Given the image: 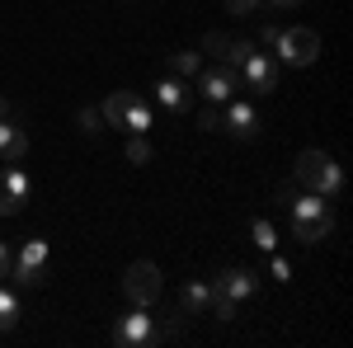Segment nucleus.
Returning a JSON list of instances; mask_svg holds the SVG:
<instances>
[{"label": "nucleus", "instance_id": "obj_1", "mask_svg": "<svg viewBox=\"0 0 353 348\" xmlns=\"http://www.w3.org/2000/svg\"><path fill=\"white\" fill-rule=\"evenodd\" d=\"M174 329H179V320H174V311L170 316H151V306H132L128 316H118V325H113V344L118 348H161L174 339Z\"/></svg>", "mask_w": 353, "mask_h": 348}, {"label": "nucleus", "instance_id": "obj_2", "mask_svg": "<svg viewBox=\"0 0 353 348\" xmlns=\"http://www.w3.org/2000/svg\"><path fill=\"white\" fill-rule=\"evenodd\" d=\"M292 179H297L301 188H311V193H321V198H339V193H344V170H339V161L325 156V151H301Z\"/></svg>", "mask_w": 353, "mask_h": 348}, {"label": "nucleus", "instance_id": "obj_3", "mask_svg": "<svg viewBox=\"0 0 353 348\" xmlns=\"http://www.w3.org/2000/svg\"><path fill=\"white\" fill-rule=\"evenodd\" d=\"M104 123L146 136V127H151V104L141 94H132V90H118V94H109V104H104Z\"/></svg>", "mask_w": 353, "mask_h": 348}, {"label": "nucleus", "instance_id": "obj_4", "mask_svg": "<svg viewBox=\"0 0 353 348\" xmlns=\"http://www.w3.org/2000/svg\"><path fill=\"white\" fill-rule=\"evenodd\" d=\"M273 52H278V66H297L301 71V66H311L321 57V33L316 28H283Z\"/></svg>", "mask_w": 353, "mask_h": 348}, {"label": "nucleus", "instance_id": "obj_5", "mask_svg": "<svg viewBox=\"0 0 353 348\" xmlns=\"http://www.w3.org/2000/svg\"><path fill=\"white\" fill-rule=\"evenodd\" d=\"M10 283H19V287H38L43 278H48V240H24L19 245V254H10V273H5Z\"/></svg>", "mask_w": 353, "mask_h": 348}, {"label": "nucleus", "instance_id": "obj_6", "mask_svg": "<svg viewBox=\"0 0 353 348\" xmlns=\"http://www.w3.org/2000/svg\"><path fill=\"white\" fill-rule=\"evenodd\" d=\"M123 296L132 301V306H156L161 301V268L156 264H128V273H123Z\"/></svg>", "mask_w": 353, "mask_h": 348}, {"label": "nucleus", "instance_id": "obj_7", "mask_svg": "<svg viewBox=\"0 0 353 348\" xmlns=\"http://www.w3.org/2000/svg\"><path fill=\"white\" fill-rule=\"evenodd\" d=\"M236 90H241V71H236V66L212 61V66H203V71H198V94H203L208 104H231V99H236Z\"/></svg>", "mask_w": 353, "mask_h": 348}, {"label": "nucleus", "instance_id": "obj_8", "mask_svg": "<svg viewBox=\"0 0 353 348\" xmlns=\"http://www.w3.org/2000/svg\"><path fill=\"white\" fill-rule=\"evenodd\" d=\"M236 71H241V85H250L254 94H273V90H278V76H283V66H278V57L259 52V48H254V52L245 57V61L236 66Z\"/></svg>", "mask_w": 353, "mask_h": 348}, {"label": "nucleus", "instance_id": "obj_9", "mask_svg": "<svg viewBox=\"0 0 353 348\" xmlns=\"http://www.w3.org/2000/svg\"><path fill=\"white\" fill-rule=\"evenodd\" d=\"M212 287H217L221 296H231V301H245V296L259 292V273H254V268H226V273L212 278Z\"/></svg>", "mask_w": 353, "mask_h": 348}, {"label": "nucleus", "instance_id": "obj_10", "mask_svg": "<svg viewBox=\"0 0 353 348\" xmlns=\"http://www.w3.org/2000/svg\"><path fill=\"white\" fill-rule=\"evenodd\" d=\"M221 132L241 136V141H250V136L259 132V113L245 104V99H231V104L221 108Z\"/></svg>", "mask_w": 353, "mask_h": 348}, {"label": "nucleus", "instance_id": "obj_11", "mask_svg": "<svg viewBox=\"0 0 353 348\" xmlns=\"http://www.w3.org/2000/svg\"><path fill=\"white\" fill-rule=\"evenodd\" d=\"M151 94H156V104L170 108V113H189V108H193V85L184 81V76H165Z\"/></svg>", "mask_w": 353, "mask_h": 348}, {"label": "nucleus", "instance_id": "obj_12", "mask_svg": "<svg viewBox=\"0 0 353 348\" xmlns=\"http://www.w3.org/2000/svg\"><path fill=\"white\" fill-rule=\"evenodd\" d=\"M24 156H28V132H24V123L0 118V165H19Z\"/></svg>", "mask_w": 353, "mask_h": 348}, {"label": "nucleus", "instance_id": "obj_13", "mask_svg": "<svg viewBox=\"0 0 353 348\" xmlns=\"http://www.w3.org/2000/svg\"><path fill=\"white\" fill-rule=\"evenodd\" d=\"M179 311H184V316H208V311H212V283L189 278V283L179 287Z\"/></svg>", "mask_w": 353, "mask_h": 348}, {"label": "nucleus", "instance_id": "obj_14", "mask_svg": "<svg viewBox=\"0 0 353 348\" xmlns=\"http://www.w3.org/2000/svg\"><path fill=\"white\" fill-rule=\"evenodd\" d=\"M334 231V216H301V221H292V240H301V245H321Z\"/></svg>", "mask_w": 353, "mask_h": 348}, {"label": "nucleus", "instance_id": "obj_15", "mask_svg": "<svg viewBox=\"0 0 353 348\" xmlns=\"http://www.w3.org/2000/svg\"><path fill=\"white\" fill-rule=\"evenodd\" d=\"M0 193H5L10 203H19V207H24V203H28V193H33V184H28V174L19 170V165H10V170L0 174Z\"/></svg>", "mask_w": 353, "mask_h": 348}, {"label": "nucleus", "instance_id": "obj_16", "mask_svg": "<svg viewBox=\"0 0 353 348\" xmlns=\"http://www.w3.org/2000/svg\"><path fill=\"white\" fill-rule=\"evenodd\" d=\"M19 316H24V306H19V296H14V287L0 278V334H10L14 325H19Z\"/></svg>", "mask_w": 353, "mask_h": 348}, {"label": "nucleus", "instance_id": "obj_17", "mask_svg": "<svg viewBox=\"0 0 353 348\" xmlns=\"http://www.w3.org/2000/svg\"><path fill=\"white\" fill-rule=\"evenodd\" d=\"M203 71V52H170V76H198Z\"/></svg>", "mask_w": 353, "mask_h": 348}, {"label": "nucleus", "instance_id": "obj_18", "mask_svg": "<svg viewBox=\"0 0 353 348\" xmlns=\"http://www.w3.org/2000/svg\"><path fill=\"white\" fill-rule=\"evenodd\" d=\"M250 236H254V245H259V249H278V231H273L269 221H259V216H254V221H250Z\"/></svg>", "mask_w": 353, "mask_h": 348}, {"label": "nucleus", "instance_id": "obj_19", "mask_svg": "<svg viewBox=\"0 0 353 348\" xmlns=\"http://www.w3.org/2000/svg\"><path fill=\"white\" fill-rule=\"evenodd\" d=\"M128 161H132V165H151V141H146L141 132L128 136Z\"/></svg>", "mask_w": 353, "mask_h": 348}, {"label": "nucleus", "instance_id": "obj_20", "mask_svg": "<svg viewBox=\"0 0 353 348\" xmlns=\"http://www.w3.org/2000/svg\"><path fill=\"white\" fill-rule=\"evenodd\" d=\"M250 52H254V43H245V38H231V43H226V57H221V66H241Z\"/></svg>", "mask_w": 353, "mask_h": 348}, {"label": "nucleus", "instance_id": "obj_21", "mask_svg": "<svg viewBox=\"0 0 353 348\" xmlns=\"http://www.w3.org/2000/svg\"><path fill=\"white\" fill-rule=\"evenodd\" d=\"M226 43H231L226 33H203V48H198V52H208L212 61H221V57H226Z\"/></svg>", "mask_w": 353, "mask_h": 348}, {"label": "nucleus", "instance_id": "obj_22", "mask_svg": "<svg viewBox=\"0 0 353 348\" xmlns=\"http://www.w3.org/2000/svg\"><path fill=\"white\" fill-rule=\"evenodd\" d=\"M76 123H81L85 136H99V132H104V127H99V123H104V113H99V108H81V118H76Z\"/></svg>", "mask_w": 353, "mask_h": 348}, {"label": "nucleus", "instance_id": "obj_23", "mask_svg": "<svg viewBox=\"0 0 353 348\" xmlns=\"http://www.w3.org/2000/svg\"><path fill=\"white\" fill-rule=\"evenodd\" d=\"M198 127H203V132H221V104L203 108V113H198Z\"/></svg>", "mask_w": 353, "mask_h": 348}, {"label": "nucleus", "instance_id": "obj_24", "mask_svg": "<svg viewBox=\"0 0 353 348\" xmlns=\"http://www.w3.org/2000/svg\"><path fill=\"white\" fill-rule=\"evenodd\" d=\"M212 311H217V320H226V325L236 320V301H231V296H221L217 287H212Z\"/></svg>", "mask_w": 353, "mask_h": 348}, {"label": "nucleus", "instance_id": "obj_25", "mask_svg": "<svg viewBox=\"0 0 353 348\" xmlns=\"http://www.w3.org/2000/svg\"><path fill=\"white\" fill-rule=\"evenodd\" d=\"M259 10H264V0H226V14H241V19L259 14Z\"/></svg>", "mask_w": 353, "mask_h": 348}, {"label": "nucleus", "instance_id": "obj_26", "mask_svg": "<svg viewBox=\"0 0 353 348\" xmlns=\"http://www.w3.org/2000/svg\"><path fill=\"white\" fill-rule=\"evenodd\" d=\"M278 33H283V24H273V19H269V24L259 28V43H264V48H273V43H278Z\"/></svg>", "mask_w": 353, "mask_h": 348}, {"label": "nucleus", "instance_id": "obj_27", "mask_svg": "<svg viewBox=\"0 0 353 348\" xmlns=\"http://www.w3.org/2000/svg\"><path fill=\"white\" fill-rule=\"evenodd\" d=\"M273 278H283V283H288V278H292V264H288V259H283V254H273Z\"/></svg>", "mask_w": 353, "mask_h": 348}, {"label": "nucleus", "instance_id": "obj_28", "mask_svg": "<svg viewBox=\"0 0 353 348\" xmlns=\"http://www.w3.org/2000/svg\"><path fill=\"white\" fill-rule=\"evenodd\" d=\"M19 212H24V207H19V203H10V198L0 193V216H19Z\"/></svg>", "mask_w": 353, "mask_h": 348}, {"label": "nucleus", "instance_id": "obj_29", "mask_svg": "<svg viewBox=\"0 0 353 348\" xmlns=\"http://www.w3.org/2000/svg\"><path fill=\"white\" fill-rule=\"evenodd\" d=\"M5 273H10V245L0 240V278H5Z\"/></svg>", "mask_w": 353, "mask_h": 348}, {"label": "nucleus", "instance_id": "obj_30", "mask_svg": "<svg viewBox=\"0 0 353 348\" xmlns=\"http://www.w3.org/2000/svg\"><path fill=\"white\" fill-rule=\"evenodd\" d=\"M264 5H273V10H292V5H301V0H264Z\"/></svg>", "mask_w": 353, "mask_h": 348}, {"label": "nucleus", "instance_id": "obj_31", "mask_svg": "<svg viewBox=\"0 0 353 348\" xmlns=\"http://www.w3.org/2000/svg\"><path fill=\"white\" fill-rule=\"evenodd\" d=\"M0 118H10V99H0Z\"/></svg>", "mask_w": 353, "mask_h": 348}]
</instances>
